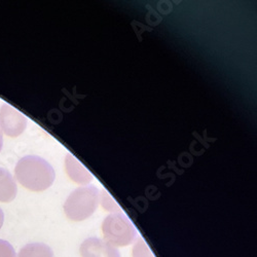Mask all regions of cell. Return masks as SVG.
<instances>
[{"mask_svg":"<svg viewBox=\"0 0 257 257\" xmlns=\"http://www.w3.org/2000/svg\"><path fill=\"white\" fill-rule=\"evenodd\" d=\"M15 175L19 183L31 191H44L55 180V171L48 161L37 156H26L16 166Z\"/></svg>","mask_w":257,"mask_h":257,"instance_id":"cell-1","label":"cell"},{"mask_svg":"<svg viewBox=\"0 0 257 257\" xmlns=\"http://www.w3.org/2000/svg\"><path fill=\"white\" fill-rule=\"evenodd\" d=\"M100 195L92 185L76 188L64 204V212L72 221H82L92 216L99 205Z\"/></svg>","mask_w":257,"mask_h":257,"instance_id":"cell-2","label":"cell"},{"mask_svg":"<svg viewBox=\"0 0 257 257\" xmlns=\"http://www.w3.org/2000/svg\"><path fill=\"white\" fill-rule=\"evenodd\" d=\"M104 241L111 246L125 247L133 244L137 239V230L134 224L122 213H112L102 222Z\"/></svg>","mask_w":257,"mask_h":257,"instance_id":"cell-3","label":"cell"},{"mask_svg":"<svg viewBox=\"0 0 257 257\" xmlns=\"http://www.w3.org/2000/svg\"><path fill=\"white\" fill-rule=\"evenodd\" d=\"M27 127V117L9 104L0 107V131L9 137H18Z\"/></svg>","mask_w":257,"mask_h":257,"instance_id":"cell-4","label":"cell"},{"mask_svg":"<svg viewBox=\"0 0 257 257\" xmlns=\"http://www.w3.org/2000/svg\"><path fill=\"white\" fill-rule=\"evenodd\" d=\"M81 257H120L117 248L99 238L84 240L79 248Z\"/></svg>","mask_w":257,"mask_h":257,"instance_id":"cell-5","label":"cell"},{"mask_svg":"<svg viewBox=\"0 0 257 257\" xmlns=\"http://www.w3.org/2000/svg\"><path fill=\"white\" fill-rule=\"evenodd\" d=\"M65 167L69 178L78 184H88L93 180V175L70 154L66 156Z\"/></svg>","mask_w":257,"mask_h":257,"instance_id":"cell-6","label":"cell"},{"mask_svg":"<svg viewBox=\"0 0 257 257\" xmlns=\"http://www.w3.org/2000/svg\"><path fill=\"white\" fill-rule=\"evenodd\" d=\"M17 192L18 186L10 171L0 168V202L10 203L14 201Z\"/></svg>","mask_w":257,"mask_h":257,"instance_id":"cell-7","label":"cell"},{"mask_svg":"<svg viewBox=\"0 0 257 257\" xmlns=\"http://www.w3.org/2000/svg\"><path fill=\"white\" fill-rule=\"evenodd\" d=\"M18 257H54V252L44 243H30L20 250Z\"/></svg>","mask_w":257,"mask_h":257,"instance_id":"cell-8","label":"cell"},{"mask_svg":"<svg viewBox=\"0 0 257 257\" xmlns=\"http://www.w3.org/2000/svg\"><path fill=\"white\" fill-rule=\"evenodd\" d=\"M133 257H155L148 245L142 238L136 239L132 251Z\"/></svg>","mask_w":257,"mask_h":257,"instance_id":"cell-9","label":"cell"},{"mask_svg":"<svg viewBox=\"0 0 257 257\" xmlns=\"http://www.w3.org/2000/svg\"><path fill=\"white\" fill-rule=\"evenodd\" d=\"M101 201H102L103 208L106 209L107 211H112L114 213H120V210H119L118 206L114 203V201L112 202V200L110 199V197L108 196V194H107L105 190L102 191Z\"/></svg>","mask_w":257,"mask_h":257,"instance_id":"cell-10","label":"cell"},{"mask_svg":"<svg viewBox=\"0 0 257 257\" xmlns=\"http://www.w3.org/2000/svg\"><path fill=\"white\" fill-rule=\"evenodd\" d=\"M0 257H16L14 247L5 240L0 239Z\"/></svg>","mask_w":257,"mask_h":257,"instance_id":"cell-11","label":"cell"},{"mask_svg":"<svg viewBox=\"0 0 257 257\" xmlns=\"http://www.w3.org/2000/svg\"><path fill=\"white\" fill-rule=\"evenodd\" d=\"M4 221H5V214H4V211L2 210V208H0V229H2V227H3Z\"/></svg>","mask_w":257,"mask_h":257,"instance_id":"cell-12","label":"cell"},{"mask_svg":"<svg viewBox=\"0 0 257 257\" xmlns=\"http://www.w3.org/2000/svg\"><path fill=\"white\" fill-rule=\"evenodd\" d=\"M3 145H4V136H3V133H2V131H0V152H2Z\"/></svg>","mask_w":257,"mask_h":257,"instance_id":"cell-13","label":"cell"}]
</instances>
